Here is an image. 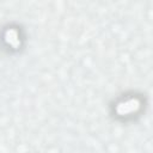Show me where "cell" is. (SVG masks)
<instances>
[{"label":"cell","mask_w":153,"mask_h":153,"mask_svg":"<svg viewBox=\"0 0 153 153\" xmlns=\"http://www.w3.org/2000/svg\"><path fill=\"white\" fill-rule=\"evenodd\" d=\"M140 106V103H139L138 99H130L128 102L121 103L117 105V113L120 115H126L128 113H132V111H135V110L139 109Z\"/></svg>","instance_id":"cell-1"},{"label":"cell","mask_w":153,"mask_h":153,"mask_svg":"<svg viewBox=\"0 0 153 153\" xmlns=\"http://www.w3.org/2000/svg\"><path fill=\"white\" fill-rule=\"evenodd\" d=\"M5 38H6V42H7V43H10L15 48H18L19 44H20L19 38H18V35H17V32H16L15 30H8V31H6Z\"/></svg>","instance_id":"cell-2"}]
</instances>
